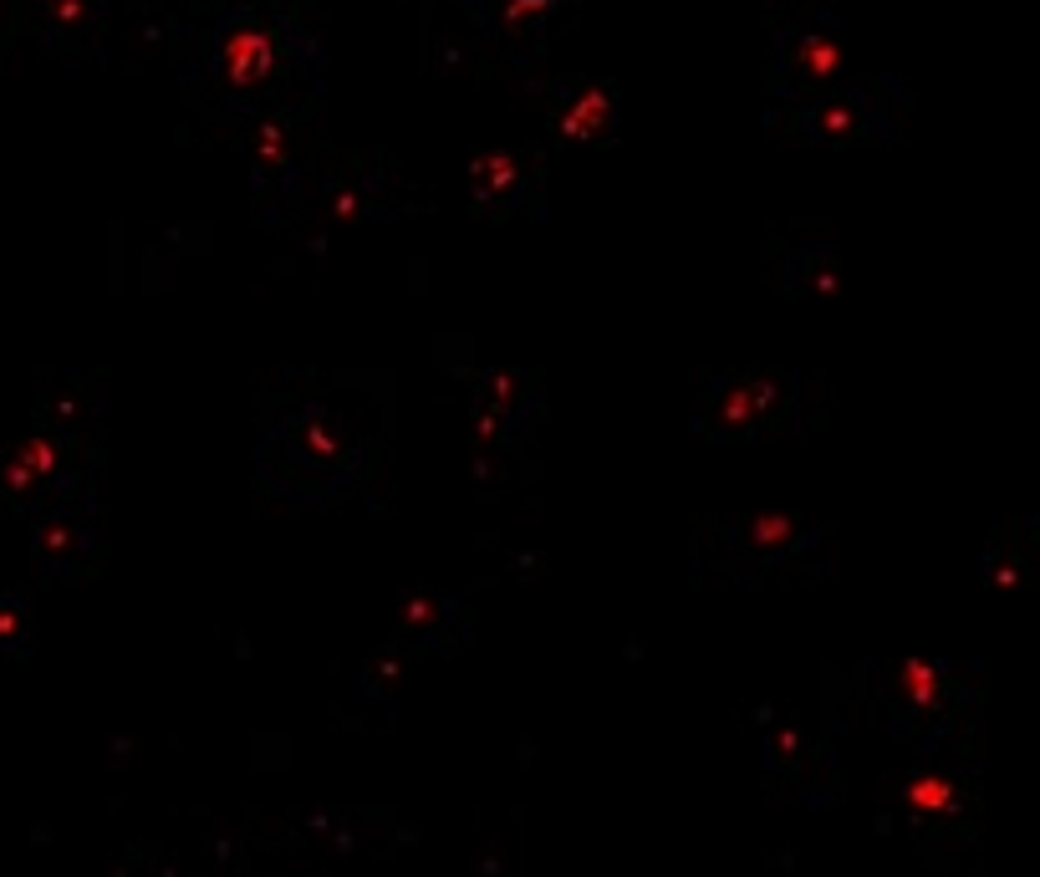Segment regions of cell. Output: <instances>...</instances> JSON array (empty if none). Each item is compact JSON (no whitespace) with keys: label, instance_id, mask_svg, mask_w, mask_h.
<instances>
[{"label":"cell","instance_id":"obj_1","mask_svg":"<svg viewBox=\"0 0 1040 877\" xmlns=\"http://www.w3.org/2000/svg\"><path fill=\"white\" fill-rule=\"evenodd\" d=\"M266 67H270V41L266 36L245 31V36L230 41V77H236V82H255Z\"/></svg>","mask_w":1040,"mask_h":877},{"label":"cell","instance_id":"obj_2","mask_svg":"<svg viewBox=\"0 0 1040 877\" xmlns=\"http://www.w3.org/2000/svg\"><path fill=\"white\" fill-rule=\"evenodd\" d=\"M603 123H607V98H603V92H587V98L576 102V113H567L561 128H567L571 138H587L592 128H603Z\"/></svg>","mask_w":1040,"mask_h":877},{"label":"cell","instance_id":"obj_3","mask_svg":"<svg viewBox=\"0 0 1040 877\" xmlns=\"http://www.w3.org/2000/svg\"><path fill=\"white\" fill-rule=\"evenodd\" d=\"M474 179H485L490 189H505L510 185V158H500V153H495V158H480V164H474Z\"/></svg>","mask_w":1040,"mask_h":877}]
</instances>
